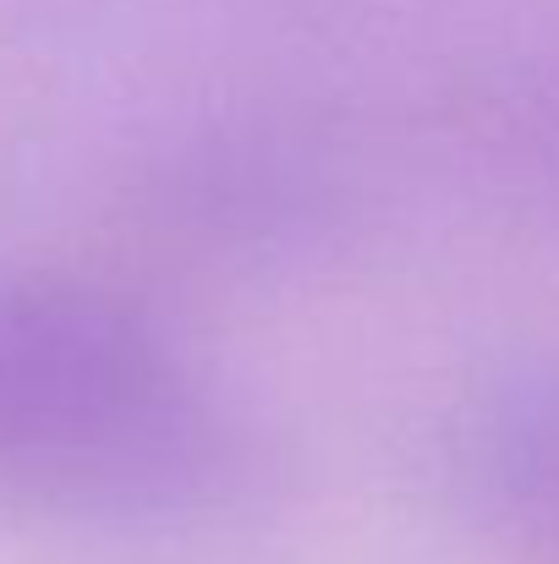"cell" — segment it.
Masks as SVG:
<instances>
[{"label":"cell","mask_w":559,"mask_h":564,"mask_svg":"<svg viewBox=\"0 0 559 564\" xmlns=\"http://www.w3.org/2000/svg\"><path fill=\"white\" fill-rule=\"evenodd\" d=\"M171 378L132 329L72 302L0 307V460L99 471L171 444Z\"/></svg>","instance_id":"cell-1"},{"label":"cell","mask_w":559,"mask_h":564,"mask_svg":"<svg viewBox=\"0 0 559 564\" xmlns=\"http://www.w3.org/2000/svg\"><path fill=\"white\" fill-rule=\"evenodd\" d=\"M510 499L544 516V532L559 543V405L510 449Z\"/></svg>","instance_id":"cell-2"}]
</instances>
